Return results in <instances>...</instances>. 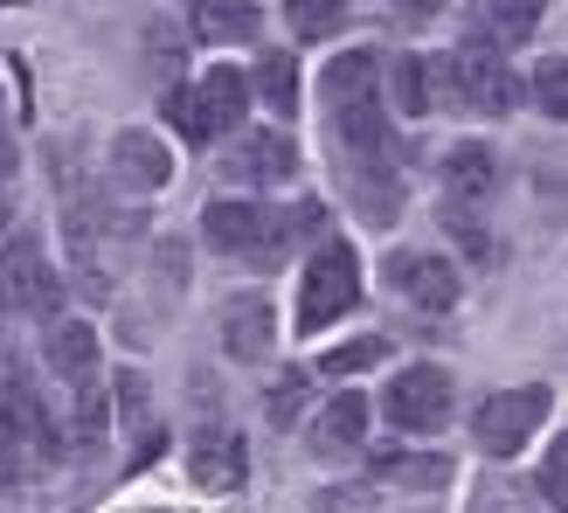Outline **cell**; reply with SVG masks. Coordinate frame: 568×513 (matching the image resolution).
<instances>
[{
	"label": "cell",
	"instance_id": "1",
	"mask_svg": "<svg viewBox=\"0 0 568 513\" xmlns=\"http://www.w3.org/2000/svg\"><path fill=\"white\" fill-rule=\"evenodd\" d=\"M423 77H430V104H465L478 111V119H506V111L520 104V77L506 70V56L493 49H465V56H430L423 63Z\"/></svg>",
	"mask_w": 568,
	"mask_h": 513
},
{
	"label": "cell",
	"instance_id": "2",
	"mask_svg": "<svg viewBox=\"0 0 568 513\" xmlns=\"http://www.w3.org/2000/svg\"><path fill=\"white\" fill-rule=\"evenodd\" d=\"M354 305H361V256H354V243L326 237L305 256V278H298V333L320 340L333 320H347Z\"/></svg>",
	"mask_w": 568,
	"mask_h": 513
},
{
	"label": "cell",
	"instance_id": "3",
	"mask_svg": "<svg viewBox=\"0 0 568 513\" xmlns=\"http://www.w3.org/2000/svg\"><path fill=\"white\" fill-rule=\"evenodd\" d=\"M458 403L450 395V375L444 368H430V361H416V368H403V375L388 382V395H382V416H388V431H409V437H437Z\"/></svg>",
	"mask_w": 568,
	"mask_h": 513
},
{
	"label": "cell",
	"instance_id": "4",
	"mask_svg": "<svg viewBox=\"0 0 568 513\" xmlns=\"http://www.w3.org/2000/svg\"><path fill=\"white\" fill-rule=\"evenodd\" d=\"M548 403H555L548 389H506V395H486V403H478V416H471L478 451H493V459H514V451L548 423Z\"/></svg>",
	"mask_w": 568,
	"mask_h": 513
},
{
	"label": "cell",
	"instance_id": "5",
	"mask_svg": "<svg viewBox=\"0 0 568 513\" xmlns=\"http://www.w3.org/2000/svg\"><path fill=\"white\" fill-rule=\"evenodd\" d=\"M187 98H194V147H209V139L222 132H243L250 119V70L236 63H215L187 83Z\"/></svg>",
	"mask_w": 568,
	"mask_h": 513
},
{
	"label": "cell",
	"instance_id": "6",
	"mask_svg": "<svg viewBox=\"0 0 568 513\" xmlns=\"http://www.w3.org/2000/svg\"><path fill=\"white\" fill-rule=\"evenodd\" d=\"M298 174V147H292V132H236V147L222 153V181H236V188H284Z\"/></svg>",
	"mask_w": 568,
	"mask_h": 513
},
{
	"label": "cell",
	"instance_id": "7",
	"mask_svg": "<svg viewBox=\"0 0 568 513\" xmlns=\"http://www.w3.org/2000/svg\"><path fill=\"white\" fill-rule=\"evenodd\" d=\"M55 271L36 237H14L8 250H0V305L8 312H55Z\"/></svg>",
	"mask_w": 568,
	"mask_h": 513
},
{
	"label": "cell",
	"instance_id": "8",
	"mask_svg": "<svg viewBox=\"0 0 568 513\" xmlns=\"http://www.w3.org/2000/svg\"><path fill=\"white\" fill-rule=\"evenodd\" d=\"M388 284L416 312H450L458 305V264H450L444 250H395L388 256Z\"/></svg>",
	"mask_w": 568,
	"mask_h": 513
},
{
	"label": "cell",
	"instance_id": "9",
	"mask_svg": "<svg viewBox=\"0 0 568 513\" xmlns=\"http://www.w3.org/2000/svg\"><path fill=\"white\" fill-rule=\"evenodd\" d=\"M534 28H541V0H471L465 8V42L493 49V56L520 49Z\"/></svg>",
	"mask_w": 568,
	"mask_h": 513
},
{
	"label": "cell",
	"instance_id": "10",
	"mask_svg": "<svg viewBox=\"0 0 568 513\" xmlns=\"http://www.w3.org/2000/svg\"><path fill=\"white\" fill-rule=\"evenodd\" d=\"M367 423H375V403H367L361 389H339L333 403H320V416L305 423V444L320 451V459H347V451H361Z\"/></svg>",
	"mask_w": 568,
	"mask_h": 513
},
{
	"label": "cell",
	"instance_id": "11",
	"mask_svg": "<svg viewBox=\"0 0 568 513\" xmlns=\"http://www.w3.org/2000/svg\"><path fill=\"white\" fill-rule=\"evenodd\" d=\"M222 348H230L236 361H271V348H277V305L264 292H236L230 305H222Z\"/></svg>",
	"mask_w": 568,
	"mask_h": 513
},
{
	"label": "cell",
	"instance_id": "12",
	"mask_svg": "<svg viewBox=\"0 0 568 513\" xmlns=\"http://www.w3.org/2000/svg\"><path fill=\"white\" fill-rule=\"evenodd\" d=\"M111 174H119L125 188H139V194H153V188L174 181V147H166L160 132L125 125L119 139H111Z\"/></svg>",
	"mask_w": 568,
	"mask_h": 513
},
{
	"label": "cell",
	"instance_id": "13",
	"mask_svg": "<svg viewBox=\"0 0 568 513\" xmlns=\"http://www.w3.org/2000/svg\"><path fill=\"white\" fill-rule=\"evenodd\" d=\"M320 98H326V111L361 104V98H382V63H375V49H339L333 63H326V77H320Z\"/></svg>",
	"mask_w": 568,
	"mask_h": 513
},
{
	"label": "cell",
	"instance_id": "14",
	"mask_svg": "<svg viewBox=\"0 0 568 513\" xmlns=\"http://www.w3.org/2000/svg\"><path fill=\"white\" fill-rule=\"evenodd\" d=\"M499 188V167L486 147H450L444 153V202H465V209H486Z\"/></svg>",
	"mask_w": 568,
	"mask_h": 513
},
{
	"label": "cell",
	"instance_id": "15",
	"mask_svg": "<svg viewBox=\"0 0 568 513\" xmlns=\"http://www.w3.org/2000/svg\"><path fill=\"white\" fill-rule=\"evenodd\" d=\"M202 237L222 256H250V250L264 243V209L257 202H209L202 209Z\"/></svg>",
	"mask_w": 568,
	"mask_h": 513
},
{
	"label": "cell",
	"instance_id": "16",
	"mask_svg": "<svg viewBox=\"0 0 568 513\" xmlns=\"http://www.w3.org/2000/svg\"><path fill=\"white\" fill-rule=\"evenodd\" d=\"M42 361H49V375H55V382H70V389H77V382H91V375H98V333L83 326V320H55Z\"/></svg>",
	"mask_w": 568,
	"mask_h": 513
},
{
	"label": "cell",
	"instance_id": "17",
	"mask_svg": "<svg viewBox=\"0 0 568 513\" xmlns=\"http://www.w3.org/2000/svg\"><path fill=\"white\" fill-rule=\"evenodd\" d=\"M257 0H194V36L215 42V49H236V42H257Z\"/></svg>",
	"mask_w": 568,
	"mask_h": 513
},
{
	"label": "cell",
	"instance_id": "18",
	"mask_svg": "<svg viewBox=\"0 0 568 513\" xmlns=\"http://www.w3.org/2000/svg\"><path fill=\"white\" fill-rule=\"evenodd\" d=\"M250 98H264L277 119H298V56L292 49H264L250 70Z\"/></svg>",
	"mask_w": 568,
	"mask_h": 513
},
{
	"label": "cell",
	"instance_id": "19",
	"mask_svg": "<svg viewBox=\"0 0 568 513\" xmlns=\"http://www.w3.org/2000/svg\"><path fill=\"white\" fill-rule=\"evenodd\" d=\"M0 416H8L14 444H28V459H49V451H55V423H49L42 395L28 389V382H14V389H8V403H0Z\"/></svg>",
	"mask_w": 568,
	"mask_h": 513
},
{
	"label": "cell",
	"instance_id": "20",
	"mask_svg": "<svg viewBox=\"0 0 568 513\" xmlns=\"http://www.w3.org/2000/svg\"><path fill=\"white\" fill-rule=\"evenodd\" d=\"M326 119H333V132H339V147H347L354 160H367V153H382V147H388V111H382V98L339 104V111H326Z\"/></svg>",
	"mask_w": 568,
	"mask_h": 513
},
{
	"label": "cell",
	"instance_id": "21",
	"mask_svg": "<svg viewBox=\"0 0 568 513\" xmlns=\"http://www.w3.org/2000/svg\"><path fill=\"white\" fill-rule=\"evenodd\" d=\"M194 479H202L209 493H236L243 486V437H202L194 444Z\"/></svg>",
	"mask_w": 568,
	"mask_h": 513
},
{
	"label": "cell",
	"instance_id": "22",
	"mask_svg": "<svg viewBox=\"0 0 568 513\" xmlns=\"http://www.w3.org/2000/svg\"><path fill=\"white\" fill-rule=\"evenodd\" d=\"M354 202H361V215L367 222H395V215H403V188H395V174H382V167H375V153H367V167H361V174H354Z\"/></svg>",
	"mask_w": 568,
	"mask_h": 513
},
{
	"label": "cell",
	"instance_id": "23",
	"mask_svg": "<svg viewBox=\"0 0 568 513\" xmlns=\"http://www.w3.org/2000/svg\"><path fill=\"white\" fill-rule=\"evenodd\" d=\"M339 21H347V0H284V28L298 42H326Z\"/></svg>",
	"mask_w": 568,
	"mask_h": 513
},
{
	"label": "cell",
	"instance_id": "24",
	"mask_svg": "<svg viewBox=\"0 0 568 513\" xmlns=\"http://www.w3.org/2000/svg\"><path fill=\"white\" fill-rule=\"evenodd\" d=\"M444 230L458 237V250L471 264H493V230H486V209H465V202H444Z\"/></svg>",
	"mask_w": 568,
	"mask_h": 513
},
{
	"label": "cell",
	"instance_id": "25",
	"mask_svg": "<svg viewBox=\"0 0 568 513\" xmlns=\"http://www.w3.org/2000/svg\"><path fill=\"white\" fill-rule=\"evenodd\" d=\"M388 91H395V111H403V119H423V111H430V77H423V56H395Z\"/></svg>",
	"mask_w": 568,
	"mask_h": 513
},
{
	"label": "cell",
	"instance_id": "26",
	"mask_svg": "<svg viewBox=\"0 0 568 513\" xmlns=\"http://www.w3.org/2000/svg\"><path fill=\"white\" fill-rule=\"evenodd\" d=\"M375 472L382 479H403V486H450V459H430V451H416V459H395V451H382L375 459Z\"/></svg>",
	"mask_w": 568,
	"mask_h": 513
},
{
	"label": "cell",
	"instance_id": "27",
	"mask_svg": "<svg viewBox=\"0 0 568 513\" xmlns=\"http://www.w3.org/2000/svg\"><path fill=\"white\" fill-rule=\"evenodd\" d=\"M382 354H388V340H382V333H361V340H339V348H333V354H320V375H326V382H333V375H339V382H347V375H361V368H375Z\"/></svg>",
	"mask_w": 568,
	"mask_h": 513
},
{
	"label": "cell",
	"instance_id": "28",
	"mask_svg": "<svg viewBox=\"0 0 568 513\" xmlns=\"http://www.w3.org/2000/svg\"><path fill=\"white\" fill-rule=\"evenodd\" d=\"M534 104H541L555 125L568 119V63H561V56H548V63L534 70Z\"/></svg>",
	"mask_w": 568,
	"mask_h": 513
},
{
	"label": "cell",
	"instance_id": "29",
	"mask_svg": "<svg viewBox=\"0 0 568 513\" xmlns=\"http://www.w3.org/2000/svg\"><path fill=\"white\" fill-rule=\"evenodd\" d=\"M104 437V382H77V444H98Z\"/></svg>",
	"mask_w": 568,
	"mask_h": 513
},
{
	"label": "cell",
	"instance_id": "30",
	"mask_svg": "<svg viewBox=\"0 0 568 513\" xmlns=\"http://www.w3.org/2000/svg\"><path fill=\"white\" fill-rule=\"evenodd\" d=\"M534 479H541V493L555 500V513H561V500H568V437L555 431V444L541 451V472H534Z\"/></svg>",
	"mask_w": 568,
	"mask_h": 513
},
{
	"label": "cell",
	"instance_id": "31",
	"mask_svg": "<svg viewBox=\"0 0 568 513\" xmlns=\"http://www.w3.org/2000/svg\"><path fill=\"white\" fill-rule=\"evenodd\" d=\"M298 416H305V382H298V375H284V382L271 389V423H277V431H292Z\"/></svg>",
	"mask_w": 568,
	"mask_h": 513
},
{
	"label": "cell",
	"instance_id": "32",
	"mask_svg": "<svg viewBox=\"0 0 568 513\" xmlns=\"http://www.w3.org/2000/svg\"><path fill=\"white\" fill-rule=\"evenodd\" d=\"M166 119H174V132L194 147V98H187V83H166Z\"/></svg>",
	"mask_w": 568,
	"mask_h": 513
},
{
	"label": "cell",
	"instance_id": "33",
	"mask_svg": "<svg viewBox=\"0 0 568 513\" xmlns=\"http://www.w3.org/2000/svg\"><path fill=\"white\" fill-rule=\"evenodd\" d=\"M14 465H21V444H14V431H8V416H0V493L14 486Z\"/></svg>",
	"mask_w": 568,
	"mask_h": 513
},
{
	"label": "cell",
	"instance_id": "34",
	"mask_svg": "<svg viewBox=\"0 0 568 513\" xmlns=\"http://www.w3.org/2000/svg\"><path fill=\"white\" fill-rule=\"evenodd\" d=\"M8 174H14V139L0 132V181H8Z\"/></svg>",
	"mask_w": 568,
	"mask_h": 513
},
{
	"label": "cell",
	"instance_id": "35",
	"mask_svg": "<svg viewBox=\"0 0 568 513\" xmlns=\"http://www.w3.org/2000/svg\"><path fill=\"white\" fill-rule=\"evenodd\" d=\"M395 8H409V14H437L444 0H395Z\"/></svg>",
	"mask_w": 568,
	"mask_h": 513
},
{
	"label": "cell",
	"instance_id": "36",
	"mask_svg": "<svg viewBox=\"0 0 568 513\" xmlns=\"http://www.w3.org/2000/svg\"><path fill=\"white\" fill-rule=\"evenodd\" d=\"M0 230H8V202H0Z\"/></svg>",
	"mask_w": 568,
	"mask_h": 513
}]
</instances>
